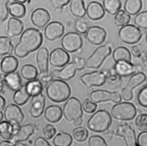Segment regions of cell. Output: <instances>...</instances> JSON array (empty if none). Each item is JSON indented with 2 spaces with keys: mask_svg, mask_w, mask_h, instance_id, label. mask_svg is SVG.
<instances>
[{
  "mask_svg": "<svg viewBox=\"0 0 147 146\" xmlns=\"http://www.w3.org/2000/svg\"><path fill=\"white\" fill-rule=\"evenodd\" d=\"M145 41H146V44H147V33H146V36H145Z\"/></svg>",
  "mask_w": 147,
  "mask_h": 146,
  "instance_id": "e7e4bbea",
  "label": "cell"
},
{
  "mask_svg": "<svg viewBox=\"0 0 147 146\" xmlns=\"http://www.w3.org/2000/svg\"><path fill=\"white\" fill-rule=\"evenodd\" d=\"M0 146H16V145L10 141L3 140L0 143Z\"/></svg>",
  "mask_w": 147,
  "mask_h": 146,
  "instance_id": "9f6ffc18",
  "label": "cell"
},
{
  "mask_svg": "<svg viewBox=\"0 0 147 146\" xmlns=\"http://www.w3.org/2000/svg\"><path fill=\"white\" fill-rule=\"evenodd\" d=\"M21 76L25 80L31 81L36 80L38 76V71L36 67L32 64H25L21 69Z\"/></svg>",
  "mask_w": 147,
  "mask_h": 146,
  "instance_id": "1f68e13d",
  "label": "cell"
},
{
  "mask_svg": "<svg viewBox=\"0 0 147 146\" xmlns=\"http://www.w3.org/2000/svg\"><path fill=\"white\" fill-rule=\"evenodd\" d=\"M111 121V117L109 112L105 109H100L90 116L87 125L91 131L104 132L108 130Z\"/></svg>",
  "mask_w": 147,
  "mask_h": 146,
  "instance_id": "5b68a950",
  "label": "cell"
},
{
  "mask_svg": "<svg viewBox=\"0 0 147 146\" xmlns=\"http://www.w3.org/2000/svg\"><path fill=\"white\" fill-rule=\"evenodd\" d=\"M30 97V95L26 89L25 84H24L20 89L14 92L13 96V100L17 105H22L27 102Z\"/></svg>",
  "mask_w": 147,
  "mask_h": 146,
  "instance_id": "f546056e",
  "label": "cell"
},
{
  "mask_svg": "<svg viewBox=\"0 0 147 146\" xmlns=\"http://www.w3.org/2000/svg\"><path fill=\"white\" fill-rule=\"evenodd\" d=\"M90 98L96 103L110 101L119 103L121 101V96L118 92H110L106 90L97 89L90 94Z\"/></svg>",
  "mask_w": 147,
  "mask_h": 146,
  "instance_id": "7c38bea8",
  "label": "cell"
},
{
  "mask_svg": "<svg viewBox=\"0 0 147 146\" xmlns=\"http://www.w3.org/2000/svg\"><path fill=\"white\" fill-rule=\"evenodd\" d=\"M3 115L6 120L13 125H20L24 119V115L21 109L14 104H8L5 109Z\"/></svg>",
  "mask_w": 147,
  "mask_h": 146,
  "instance_id": "5bb4252c",
  "label": "cell"
},
{
  "mask_svg": "<svg viewBox=\"0 0 147 146\" xmlns=\"http://www.w3.org/2000/svg\"><path fill=\"white\" fill-rule=\"evenodd\" d=\"M46 94L51 101L61 102L69 98L71 89L69 85L64 81L55 79L51 81L46 87Z\"/></svg>",
  "mask_w": 147,
  "mask_h": 146,
  "instance_id": "7a4b0ae2",
  "label": "cell"
},
{
  "mask_svg": "<svg viewBox=\"0 0 147 146\" xmlns=\"http://www.w3.org/2000/svg\"><path fill=\"white\" fill-rule=\"evenodd\" d=\"M142 61L143 64L147 66V51L144 52L142 56Z\"/></svg>",
  "mask_w": 147,
  "mask_h": 146,
  "instance_id": "680465c9",
  "label": "cell"
},
{
  "mask_svg": "<svg viewBox=\"0 0 147 146\" xmlns=\"http://www.w3.org/2000/svg\"><path fill=\"white\" fill-rule=\"evenodd\" d=\"M135 125L138 129L145 131L147 129V114L141 113L138 115L135 119Z\"/></svg>",
  "mask_w": 147,
  "mask_h": 146,
  "instance_id": "ee69618b",
  "label": "cell"
},
{
  "mask_svg": "<svg viewBox=\"0 0 147 146\" xmlns=\"http://www.w3.org/2000/svg\"><path fill=\"white\" fill-rule=\"evenodd\" d=\"M13 1H14L15 2H18V3H24L25 2H26L28 0H13Z\"/></svg>",
  "mask_w": 147,
  "mask_h": 146,
  "instance_id": "94428289",
  "label": "cell"
},
{
  "mask_svg": "<svg viewBox=\"0 0 147 146\" xmlns=\"http://www.w3.org/2000/svg\"><path fill=\"white\" fill-rule=\"evenodd\" d=\"M89 27V22L84 18H79L76 20L74 23L75 29L80 34H86Z\"/></svg>",
  "mask_w": 147,
  "mask_h": 146,
  "instance_id": "7bdbcfd3",
  "label": "cell"
},
{
  "mask_svg": "<svg viewBox=\"0 0 147 146\" xmlns=\"http://www.w3.org/2000/svg\"><path fill=\"white\" fill-rule=\"evenodd\" d=\"M69 55L64 49L57 48L52 50L49 54L50 64L56 68H60L67 65L69 61Z\"/></svg>",
  "mask_w": 147,
  "mask_h": 146,
  "instance_id": "9a60e30c",
  "label": "cell"
},
{
  "mask_svg": "<svg viewBox=\"0 0 147 146\" xmlns=\"http://www.w3.org/2000/svg\"><path fill=\"white\" fill-rule=\"evenodd\" d=\"M42 43V35L36 28L26 29L21 34L19 42L15 46L14 54L19 58H24L30 53L38 49Z\"/></svg>",
  "mask_w": 147,
  "mask_h": 146,
  "instance_id": "6da1fadb",
  "label": "cell"
},
{
  "mask_svg": "<svg viewBox=\"0 0 147 146\" xmlns=\"http://www.w3.org/2000/svg\"><path fill=\"white\" fill-rule=\"evenodd\" d=\"M141 0H126L124 3V10L129 15H136L141 10Z\"/></svg>",
  "mask_w": 147,
  "mask_h": 146,
  "instance_id": "d6a6232c",
  "label": "cell"
},
{
  "mask_svg": "<svg viewBox=\"0 0 147 146\" xmlns=\"http://www.w3.org/2000/svg\"><path fill=\"white\" fill-rule=\"evenodd\" d=\"M88 146H107L105 140L99 135L91 136L88 140Z\"/></svg>",
  "mask_w": 147,
  "mask_h": 146,
  "instance_id": "bcb514c9",
  "label": "cell"
},
{
  "mask_svg": "<svg viewBox=\"0 0 147 146\" xmlns=\"http://www.w3.org/2000/svg\"><path fill=\"white\" fill-rule=\"evenodd\" d=\"M18 66L17 59L13 56H5L1 62V72L5 74L15 72Z\"/></svg>",
  "mask_w": 147,
  "mask_h": 146,
  "instance_id": "4316f807",
  "label": "cell"
},
{
  "mask_svg": "<svg viewBox=\"0 0 147 146\" xmlns=\"http://www.w3.org/2000/svg\"><path fill=\"white\" fill-rule=\"evenodd\" d=\"M146 84H147V78H146Z\"/></svg>",
  "mask_w": 147,
  "mask_h": 146,
  "instance_id": "03108f58",
  "label": "cell"
},
{
  "mask_svg": "<svg viewBox=\"0 0 147 146\" xmlns=\"http://www.w3.org/2000/svg\"><path fill=\"white\" fill-rule=\"evenodd\" d=\"M1 78L4 84L9 89L13 91H16L22 86L21 76L18 72H11L4 75H1Z\"/></svg>",
  "mask_w": 147,
  "mask_h": 146,
  "instance_id": "cb8c5ba5",
  "label": "cell"
},
{
  "mask_svg": "<svg viewBox=\"0 0 147 146\" xmlns=\"http://www.w3.org/2000/svg\"><path fill=\"white\" fill-rule=\"evenodd\" d=\"M14 46L10 37L1 36L0 37V55H10L14 50Z\"/></svg>",
  "mask_w": 147,
  "mask_h": 146,
  "instance_id": "e575fe53",
  "label": "cell"
},
{
  "mask_svg": "<svg viewBox=\"0 0 147 146\" xmlns=\"http://www.w3.org/2000/svg\"><path fill=\"white\" fill-rule=\"evenodd\" d=\"M34 146H52L45 138L39 136L37 137L34 142Z\"/></svg>",
  "mask_w": 147,
  "mask_h": 146,
  "instance_id": "11a10c76",
  "label": "cell"
},
{
  "mask_svg": "<svg viewBox=\"0 0 147 146\" xmlns=\"http://www.w3.org/2000/svg\"><path fill=\"white\" fill-rule=\"evenodd\" d=\"M25 85L29 94L32 97L41 93L44 88L41 82L38 79L29 81L25 84Z\"/></svg>",
  "mask_w": 147,
  "mask_h": 146,
  "instance_id": "8d00e7d4",
  "label": "cell"
},
{
  "mask_svg": "<svg viewBox=\"0 0 147 146\" xmlns=\"http://www.w3.org/2000/svg\"><path fill=\"white\" fill-rule=\"evenodd\" d=\"M137 142L138 146H147V131H143L138 134Z\"/></svg>",
  "mask_w": 147,
  "mask_h": 146,
  "instance_id": "f5cc1de1",
  "label": "cell"
},
{
  "mask_svg": "<svg viewBox=\"0 0 147 146\" xmlns=\"http://www.w3.org/2000/svg\"><path fill=\"white\" fill-rule=\"evenodd\" d=\"M36 128V125L32 123L26 124L20 127L19 129L13 133L10 141L16 144L19 142L26 141L29 137L34 133Z\"/></svg>",
  "mask_w": 147,
  "mask_h": 146,
  "instance_id": "e0dca14e",
  "label": "cell"
},
{
  "mask_svg": "<svg viewBox=\"0 0 147 146\" xmlns=\"http://www.w3.org/2000/svg\"><path fill=\"white\" fill-rule=\"evenodd\" d=\"M9 14L17 18H22L26 13V7L23 3L12 2L9 5Z\"/></svg>",
  "mask_w": 147,
  "mask_h": 146,
  "instance_id": "836d02e7",
  "label": "cell"
},
{
  "mask_svg": "<svg viewBox=\"0 0 147 146\" xmlns=\"http://www.w3.org/2000/svg\"><path fill=\"white\" fill-rule=\"evenodd\" d=\"M77 68L74 62H68L60 70L56 69L52 71V75L58 79L68 81L72 78L75 74Z\"/></svg>",
  "mask_w": 147,
  "mask_h": 146,
  "instance_id": "7402d4cb",
  "label": "cell"
},
{
  "mask_svg": "<svg viewBox=\"0 0 147 146\" xmlns=\"http://www.w3.org/2000/svg\"><path fill=\"white\" fill-rule=\"evenodd\" d=\"M139 67L130 62L121 61L115 62L113 68L121 77H127L136 73L141 72Z\"/></svg>",
  "mask_w": 147,
  "mask_h": 146,
  "instance_id": "ffe728a7",
  "label": "cell"
},
{
  "mask_svg": "<svg viewBox=\"0 0 147 146\" xmlns=\"http://www.w3.org/2000/svg\"><path fill=\"white\" fill-rule=\"evenodd\" d=\"M61 45L63 49L67 52H75L82 47V38L79 33L68 32L62 37Z\"/></svg>",
  "mask_w": 147,
  "mask_h": 146,
  "instance_id": "9c48e42d",
  "label": "cell"
},
{
  "mask_svg": "<svg viewBox=\"0 0 147 146\" xmlns=\"http://www.w3.org/2000/svg\"><path fill=\"white\" fill-rule=\"evenodd\" d=\"M115 134L124 139L126 146H138L134 130L129 124L125 123L119 124L117 128Z\"/></svg>",
  "mask_w": 147,
  "mask_h": 146,
  "instance_id": "4fadbf2b",
  "label": "cell"
},
{
  "mask_svg": "<svg viewBox=\"0 0 147 146\" xmlns=\"http://www.w3.org/2000/svg\"><path fill=\"white\" fill-rule=\"evenodd\" d=\"M71 0H49L52 6L56 10H61L64 6H66Z\"/></svg>",
  "mask_w": 147,
  "mask_h": 146,
  "instance_id": "f907efd6",
  "label": "cell"
},
{
  "mask_svg": "<svg viewBox=\"0 0 147 146\" xmlns=\"http://www.w3.org/2000/svg\"><path fill=\"white\" fill-rule=\"evenodd\" d=\"M111 53V48L109 45H103L98 46L86 60V67L91 69L99 68Z\"/></svg>",
  "mask_w": 147,
  "mask_h": 146,
  "instance_id": "52a82bcc",
  "label": "cell"
},
{
  "mask_svg": "<svg viewBox=\"0 0 147 146\" xmlns=\"http://www.w3.org/2000/svg\"><path fill=\"white\" fill-rule=\"evenodd\" d=\"M51 19L49 12L44 8H37L33 11L30 16L32 23L37 27L42 28L48 24Z\"/></svg>",
  "mask_w": 147,
  "mask_h": 146,
  "instance_id": "ac0fdd59",
  "label": "cell"
},
{
  "mask_svg": "<svg viewBox=\"0 0 147 146\" xmlns=\"http://www.w3.org/2000/svg\"><path fill=\"white\" fill-rule=\"evenodd\" d=\"M86 61L84 58L75 57L73 58V62L75 63L76 67L77 68V70H82L84 69V67L86 66Z\"/></svg>",
  "mask_w": 147,
  "mask_h": 146,
  "instance_id": "db71d44e",
  "label": "cell"
},
{
  "mask_svg": "<svg viewBox=\"0 0 147 146\" xmlns=\"http://www.w3.org/2000/svg\"><path fill=\"white\" fill-rule=\"evenodd\" d=\"M137 113L135 106L131 102H122L117 103L111 109V115L118 120H130Z\"/></svg>",
  "mask_w": 147,
  "mask_h": 146,
  "instance_id": "8992f818",
  "label": "cell"
},
{
  "mask_svg": "<svg viewBox=\"0 0 147 146\" xmlns=\"http://www.w3.org/2000/svg\"><path fill=\"white\" fill-rule=\"evenodd\" d=\"M16 146H29L28 144L25 143H23L22 142H19L16 144Z\"/></svg>",
  "mask_w": 147,
  "mask_h": 146,
  "instance_id": "91938a15",
  "label": "cell"
},
{
  "mask_svg": "<svg viewBox=\"0 0 147 146\" xmlns=\"http://www.w3.org/2000/svg\"><path fill=\"white\" fill-rule=\"evenodd\" d=\"M56 132V129L55 127L51 124H47L42 129V133L45 139L47 140L51 139L55 135Z\"/></svg>",
  "mask_w": 147,
  "mask_h": 146,
  "instance_id": "681fc988",
  "label": "cell"
},
{
  "mask_svg": "<svg viewBox=\"0 0 147 146\" xmlns=\"http://www.w3.org/2000/svg\"><path fill=\"white\" fill-rule=\"evenodd\" d=\"M9 0H0V21L4 22L9 15Z\"/></svg>",
  "mask_w": 147,
  "mask_h": 146,
  "instance_id": "f6af8a7d",
  "label": "cell"
},
{
  "mask_svg": "<svg viewBox=\"0 0 147 146\" xmlns=\"http://www.w3.org/2000/svg\"><path fill=\"white\" fill-rule=\"evenodd\" d=\"M144 49L143 46L140 44L134 45L131 48V54L134 57L136 58H139L142 56L143 54L144 53Z\"/></svg>",
  "mask_w": 147,
  "mask_h": 146,
  "instance_id": "816d5d0a",
  "label": "cell"
},
{
  "mask_svg": "<svg viewBox=\"0 0 147 146\" xmlns=\"http://www.w3.org/2000/svg\"><path fill=\"white\" fill-rule=\"evenodd\" d=\"M85 36L88 41L95 45H101L106 37V31L102 27L99 26H90Z\"/></svg>",
  "mask_w": 147,
  "mask_h": 146,
  "instance_id": "2e32d148",
  "label": "cell"
},
{
  "mask_svg": "<svg viewBox=\"0 0 147 146\" xmlns=\"http://www.w3.org/2000/svg\"><path fill=\"white\" fill-rule=\"evenodd\" d=\"M14 133L13 125L7 121L0 123V136L5 140H10Z\"/></svg>",
  "mask_w": 147,
  "mask_h": 146,
  "instance_id": "f35d334b",
  "label": "cell"
},
{
  "mask_svg": "<svg viewBox=\"0 0 147 146\" xmlns=\"http://www.w3.org/2000/svg\"><path fill=\"white\" fill-rule=\"evenodd\" d=\"M121 0H103L105 10L111 15H115L121 7Z\"/></svg>",
  "mask_w": 147,
  "mask_h": 146,
  "instance_id": "d590c367",
  "label": "cell"
},
{
  "mask_svg": "<svg viewBox=\"0 0 147 146\" xmlns=\"http://www.w3.org/2000/svg\"><path fill=\"white\" fill-rule=\"evenodd\" d=\"M63 113L66 120L72 122L74 125L79 126L82 124L83 108L77 98L72 97L66 101L63 106Z\"/></svg>",
  "mask_w": 147,
  "mask_h": 146,
  "instance_id": "3957f363",
  "label": "cell"
},
{
  "mask_svg": "<svg viewBox=\"0 0 147 146\" xmlns=\"http://www.w3.org/2000/svg\"><path fill=\"white\" fill-rule=\"evenodd\" d=\"M82 108L86 113H91L95 111L97 108V104L96 102L88 98L85 99L82 104Z\"/></svg>",
  "mask_w": 147,
  "mask_h": 146,
  "instance_id": "c3c4849f",
  "label": "cell"
},
{
  "mask_svg": "<svg viewBox=\"0 0 147 146\" xmlns=\"http://www.w3.org/2000/svg\"><path fill=\"white\" fill-rule=\"evenodd\" d=\"M5 99L2 96H0V111H2V110L5 108Z\"/></svg>",
  "mask_w": 147,
  "mask_h": 146,
  "instance_id": "6f0895ef",
  "label": "cell"
},
{
  "mask_svg": "<svg viewBox=\"0 0 147 146\" xmlns=\"http://www.w3.org/2000/svg\"><path fill=\"white\" fill-rule=\"evenodd\" d=\"M3 81L2 80V78H1V93L3 91Z\"/></svg>",
  "mask_w": 147,
  "mask_h": 146,
  "instance_id": "6125c7cd",
  "label": "cell"
},
{
  "mask_svg": "<svg viewBox=\"0 0 147 146\" xmlns=\"http://www.w3.org/2000/svg\"><path fill=\"white\" fill-rule=\"evenodd\" d=\"M134 22L138 27L143 30L147 29V11L138 13L134 19Z\"/></svg>",
  "mask_w": 147,
  "mask_h": 146,
  "instance_id": "b9f144b4",
  "label": "cell"
},
{
  "mask_svg": "<svg viewBox=\"0 0 147 146\" xmlns=\"http://www.w3.org/2000/svg\"><path fill=\"white\" fill-rule=\"evenodd\" d=\"M143 32L137 26L128 24L121 27L118 31V37L120 40L127 44H134L141 38Z\"/></svg>",
  "mask_w": 147,
  "mask_h": 146,
  "instance_id": "ba28073f",
  "label": "cell"
},
{
  "mask_svg": "<svg viewBox=\"0 0 147 146\" xmlns=\"http://www.w3.org/2000/svg\"><path fill=\"white\" fill-rule=\"evenodd\" d=\"M63 114V110L61 107L56 105H51L47 106L44 111L45 119L51 123L59 121L61 119Z\"/></svg>",
  "mask_w": 147,
  "mask_h": 146,
  "instance_id": "484cf974",
  "label": "cell"
},
{
  "mask_svg": "<svg viewBox=\"0 0 147 146\" xmlns=\"http://www.w3.org/2000/svg\"><path fill=\"white\" fill-rule=\"evenodd\" d=\"M130 20V15L124 10H119L114 17V23L117 26H124L128 25Z\"/></svg>",
  "mask_w": 147,
  "mask_h": 146,
  "instance_id": "ab89813d",
  "label": "cell"
},
{
  "mask_svg": "<svg viewBox=\"0 0 147 146\" xmlns=\"http://www.w3.org/2000/svg\"><path fill=\"white\" fill-rule=\"evenodd\" d=\"M72 136L77 141L83 142L87 140L88 136V132L84 127H78L73 129Z\"/></svg>",
  "mask_w": 147,
  "mask_h": 146,
  "instance_id": "60d3db41",
  "label": "cell"
},
{
  "mask_svg": "<svg viewBox=\"0 0 147 146\" xmlns=\"http://www.w3.org/2000/svg\"><path fill=\"white\" fill-rule=\"evenodd\" d=\"M86 14L88 18L93 21L99 20L105 14V10L100 3L97 1H91L87 6Z\"/></svg>",
  "mask_w": 147,
  "mask_h": 146,
  "instance_id": "603a6c76",
  "label": "cell"
},
{
  "mask_svg": "<svg viewBox=\"0 0 147 146\" xmlns=\"http://www.w3.org/2000/svg\"><path fill=\"white\" fill-rule=\"evenodd\" d=\"M4 115H3L2 111H0V121H2L3 120V116Z\"/></svg>",
  "mask_w": 147,
  "mask_h": 146,
  "instance_id": "be15d7a7",
  "label": "cell"
},
{
  "mask_svg": "<svg viewBox=\"0 0 147 146\" xmlns=\"http://www.w3.org/2000/svg\"><path fill=\"white\" fill-rule=\"evenodd\" d=\"M45 105V98L41 93L32 96L31 100V106L29 110L30 115L34 118H37L42 114Z\"/></svg>",
  "mask_w": 147,
  "mask_h": 146,
  "instance_id": "44dd1931",
  "label": "cell"
},
{
  "mask_svg": "<svg viewBox=\"0 0 147 146\" xmlns=\"http://www.w3.org/2000/svg\"><path fill=\"white\" fill-rule=\"evenodd\" d=\"M49 54L48 49L45 47L40 48L36 53V62L39 70L37 79L41 82L44 88L47 87L49 83L53 80L52 73L49 72L48 61Z\"/></svg>",
  "mask_w": 147,
  "mask_h": 146,
  "instance_id": "277c9868",
  "label": "cell"
},
{
  "mask_svg": "<svg viewBox=\"0 0 147 146\" xmlns=\"http://www.w3.org/2000/svg\"><path fill=\"white\" fill-rule=\"evenodd\" d=\"M24 24L18 18L11 17L7 23V34L9 37L13 38L19 35L23 31Z\"/></svg>",
  "mask_w": 147,
  "mask_h": 146,
  "instance_id": "d4e9b609",
  "label": "cell"
},
{
  "mask_svg": "<svg viewBox=\"0 0 147 146\" xmlns=\"http://www.w3.org/2000/svg\"><path fill=\"white\" fill-rule=\"evenodd\" d=\"M64 31V25L60 22L52 21L45 26L44 29L45 37L49 41H54L61 37Z\"/></svg>",
  "mask_w": 147,
  "mask_h": 146,
  "instance_id": "d6986e66",
  "label": "cell"
},
{
  "mask_svg": "<svg viewBox=\"0 0 147 146\" xmlns=\"http://www.w3.org/2000/svg\"><path fill=\"white\" fill-rule=\"evenodd\" d=\"M113 58L115 62L125 61L130 62L131 53L129 49L124 46H119L115 48L113 52Z\"/></svg>",
  "mask_w": 147,
  "mask_h": 146,
  "instance_id": "f1b7e54d",
  "label": "cell"
},
{
  "mask_svg": "<svg viewBox=\"0 0 147 146\" xmlns=\"http://www.w3.org/2000/svg\"><path fill=\"white\" fill-rule=\"evenodd\" d=\"M106 81L111 86L114 88L119 87L122 84V79L113 68L106 72Z\"/></svg>",
  "mask_w": 147,
  "mask_h": 146,
  "instance_id": "74e56055",
  "label": "cell"
},
{
  "mask_svg": "<svg viewBox=\"0 0 147 146\" xmlns=\"http://www.w3.org/2000/svg\"><path fill=\"white\" fill-rule=\"evenodd\" d=\"M80 81L87 88L100 86L106 81V73L100 70L86 73L80 76Z\"/></svg>",
  "mask_w": 147,
  "mask_h": 146,
  "instance_id": "30bf717a",
  "label": "cell"
},
{
  "mask_svg": "<svg viewBox=\"0 0 147 146\" xmlns=\"http://www.w3.org/2000/svg\"><path fill=\"white\" fill-rule=\"evenodd\" d=\"M69 10L72 14L78 18H83L86 14V9L83 0H71Z\"/></svg>",
  "mask_w": 147,
  "mask_h": 146,
  "instance_id": "83f0119b",
  "label": "cell"
},
{
  "mask_svg": "<svg viewBox=\"0 0 147 146\" xmlns=\"http://www.w3.org/2000/svg\"><path fill=\"white\" fill-rule=\"evenodd\" d=\"M52 142L55 146H70L72 137L68 133L60 131L55 136Z\"/></svg>",
  "mask_w": 147,
  "mask_h": 146,
  "instance_id": "4dcf8cb0",
  "label": "cell"
},
{
  "mask_svg": "<svg viewBox=\"0 0 147 146\" xmlns=\"http://www.w3.org/2000/svg\"><path fill=\"white\" fill-rule=\"evenodd\" d=\"M146 79V76L142 72L133 74L129 78L126 85L122 89L121 94L125 101H129L133 98V89L141 84Z\"/></svg>",
  "mask_w": 147,
  "mask_h": 146,
  "instance_id": "8fae6325",
  "label": "cell"
},
{
  "mask_svg": "<svg viewBox=\"0 0 147 146\" xmlns=\"http://www.w3.org/2000/svg\"><path fill=\"white\" fill-rule=\"evenodd\" d=\"M137 101L141 106L147 108V85L144 86L139 91Z\"/></svg>",
  "mask_w": 147,
  "mask_h": 146,
  "instance_id": "7dc6e473",
  "label": "cell"
}]
</instances>
